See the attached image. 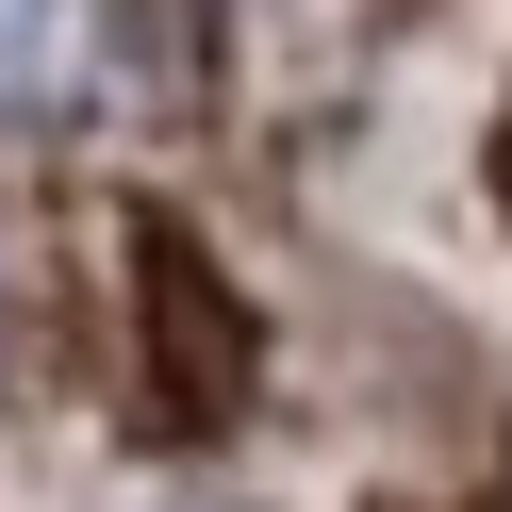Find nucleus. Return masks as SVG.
Returning <instances> with one entry per match:
<instances>
[{
  "mask_svg": "<svg viewBox=\"0 0 512 512\" xmlns=\"http://www.w3.org/2000/svg\"><path fill=\"white\" fill-rule=\"evenodd\" d=\"M133 298H149V430H215V413L248 397V314H232V281L199 265V248L166 232V215H133Z\"/></svg>",
  "mask_w": 512,
  "mask_h": 512,
  "instance_id": "obj_1",
  "label": "nucleus"
},
{
  "mask_svg": "<svg viewBox=\"0 0 512 512\" xmlns=\"http://www.w3.org/2000/svg\"><path fill=\"white\" fill-rule=\"evenodd\" d=\"M496 199H512V116H496Z\"/></svg>",
  "mask_w": 512,
  "mask_h": 512,
  "instance_id": "obj_2",
  "label": "nucleus"
}]
</instances>
